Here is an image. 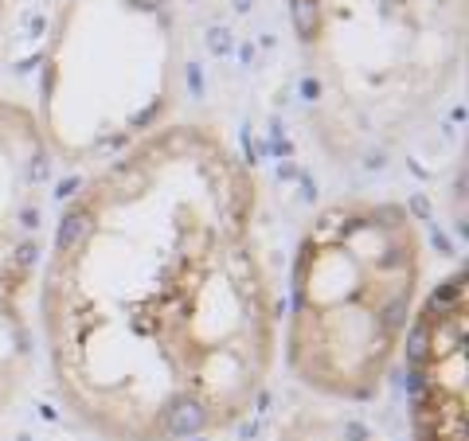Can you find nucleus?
I'll list each match as a JSON object with an SVG mask.
<instances>
[{
    "label": "nucleus",
    "mask_w": 469,
    "mask_h": 441,
    "mask_svg": "<svg viewBox=\"0 0 469 441\" xmlns=\"http://www.w3.org/2000/svg\"><path fill=\"white\" fill-rule=\"evenodd\" d=\"M4 8H8V0H0V24H4Z\"/></svg>",
    "instance_id": "nucleus-8"
},
{
    "label": "nucleus",
    "mask_w": 469,
    "mask_h": 441,
    "mask_svg": "<svg viewBox=\"0 0 469 441\" xmlns=\"http://www.w3.org/2000/svg\"><path fill=\"white\" fill-rule=\"evenodd\" d=\"M469 0H289L305 118L333 164L415 141L466 67Z\"/></svg>",
    "instance_id": "nucleus-3"
},
{
    "label": "nucleus",
    "mask_w": 469,
    "mask_h": 441,
    "mask_svg": "<svg viewBox=\"0 0 469 441\" xmlns=\"http://www.w3.org/2000/svg\"><path fill=\"white\" fill-rule=\"evenodd\" d=\"M426 239L399 200L340 195L301 230L289 270L286 367L329 402H372L415 328Z\"/></svg>",
    "instance_id": "nucleus-2"
},
{
    "label": "nucleus",
    "mask_w": 469,
    "mask_h": 441,
    "mask_svg": "<svg viewBox=\"0 0 469 441\" xmlns=\"http://www.w3.org/2000/svg\"><path fill=\"white\" fill-rule=\"evenodd\" d=\"M36 305L51 383L102 441L242 422L282 336L251 164L196 121L114 156L63 207Z\"/></svg>",
    "instance_id": "nucleus-1"
},
{
    "label": "nucleus",
    "mask_w": 469,
    "mask_h": 441,
    "mask_svg": "<svg viewBox=\"0 0 469 441\" xmlns=\"http://www.w3.org/2000/svg\"><path fill=\"white\" fill-rule=\"evenodd\" d=\"M51 153L32 109L0 98V414L36 367V301L48 250Z\"/></svg>",
    "instance_id": "nucleus-5"
},
{
    "label": "nucleus",
    "mask_w": 469,
    "mask_h": 441,
    "mask_svg": "<svg viewBox=\"0 0 469 441\" xmlns=\"http://www.w3.org/2000/svg\"><path fill=\"white\" fill-rule=\"evenodd\" d=\"M180 78L172 0H63L48 28L32 118L51 160L102 168L169 125Z\"/></svg>",
    "instance_id": "nucleus-4"
},
{
    "label": "nucleus",
    "mask_w": 469,
    "mask_h": 441,
    "mask_svg": "<svg viewBox=\"0 0 469 441\" xmlns=\"http://www.w3.org/2000/svg\"><path fill=\"white\" fill-rule=\"evenodd\" d=\"M274 441H379L372 429L337 410H293Z\"/></svg>",
    "instance_id": "nucleus-7"
},
{
    "label": "nucleus",
    "mask_w": 469,
    "mask_h": 441,
    "mask_svg": "<svg viewBox=\"0 0 469 441\" xmlns=\"http://www.w3.org/2000/svg\"><path fill=\"white\" fill-rule=\"evenodd\" d=\"M466 316L469 289L457 270L430 293L407 336L419 441H466Z\"/></svg>",
    "instance_id": "nucleus-6"
}]
</instances>
